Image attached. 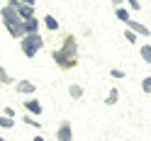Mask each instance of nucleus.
I'll return each instance as SVG.
<instances>
[{
    "label": "nucleus",
    "mask_w": 151,
    "mask_h": 141,
    "mask_svg": "<svg viewBox=\"0 0 151 141\" xmlns=\"http://www.w3.org/2000/svg\"><path fill=\"white\" fill-rule=\"evenodd\" d=\"M117 100H119V90H117V88H110L107 97H105V105L112 107V105H117Z\"/></svg>",
    "instance_id": "10"
},
{
    "label": "nucleus",
    "mask_w": 151,
    "mask_h": 141,
    "mask_svg": "<svg viewBox=\"0 0 151 141\" xmlns=\"http://www.w3.org/2000/svg\"><path fill=\"white\" fill-rule=\"evenodd\" d=\"M124 37H127V42H129V44H137V39H139V34H137L134 29H129V27L124 29Z\"/></svg>",
    "instance_id": "16"
},
{
    "label": "nucleus",
    "mask_w": 151,
    "mask_h": 141,
    "mask_svg": "<svg viewBox=\"0 0 151 141\" xmlns=\"http://www.w3.org/2000/svg\"><path fill=\"white\" fill-rule=\"evenodd\" d=\"M115 17H117L119 22H124V24L132 20V15H129V10H127L124 5H117V7H115Z\"/></svg>",
    "instance_id": "8"
},
{
    "label": "nucleus",
    "mask_w": 151,
    "mask_h": 141,
    "mask_svg": "<svg viewBox=\"0 0 151 141\" xmlns=\"http://www.w3.org/2000/svg\"><path fill=\"white\" fill-rule=\"evenodd\" d=\"M15 90L20 92V95H34L37 85H34L32 80H15Z\"/></svg>",
    "instance_id": "4"
},
{
    "label": "nucleus",
    "mask_w": 151,
    "mask_h": 141,
    "mask_svg": "<svg viewBox=\"0 0 151 141\" xmlns=\"http://www.w3.org/2000/svg\"><path fill=\"white\" fill-rule=\"evenodd\" d=\"M68 95H71V100H81L83 95H86V90H83V85L73 83V85H68Z\"/></svg>",
    "instance_id": "9"
},
{
    "label": "nucleus",
    "mask_w": 151,
    "mask_h": 141,
    "mask_svg": "<svg viewBox=\"0 0 151 141\" xmlns=\"http://www.w3.org/2000/svg\"><path fill=\"white\" fill-rule=\"evenodd\" d=\"M139 56L144 59L149 66H151V44H144V46H139Z\"/></svg>",
    "instance_id": "14"
},
{
    "label": "nucleus",
    "mask_w": 151,
    "mask_h": 141,
    "mask_svg": "<svg viewBox=\"0 0 151 141\" xmlns=\"http://www.w3.org/2000/svg\"><path fill=\"white\" fill-rule=\"evenodd\" d=\"M22 122H24V124H29V127H34V129H42V124L34 117H22Z\"/></svg>",
    "instance_id": "17"
},
{
    "label": "nucleus",
    "mask_w": 151,
    "mask_h": 141,
    "mask_svg": "<svg viewBox=\"0 0 151 141\" xmlns=\"http://www.w3.org/2000/svg\"><path fill=\"white\" fill-rule=\"evenodd\" d=\"M127 5H129V10H141V3H139V0H127Z\"/></svg>",
    "instance_id": "20"
},
{
    "label": "nucleus",
    "mask_w": 151,
    "mask_h": 141,
    "mask_svg": "<svg viewBox=\"0 0 151 141\" xmlns=\"http://www.w3.org/2000/svg\"><path fill=\"white\" fill-rule=\"evenodd\" d=\"M0 141H5V139H3V136H0Z\"/></svg>",
    "instance_id": "25"
},
{
    "label": "nucleus",
    "mask_w": 151,
    "mask_h": 141,
    "mask_svg": "<svg viewBox=\"0 0 151 141\" xmlns=\"http://www.w3.org/2000/svg\"><path fill=\"white\" fill-rule=\"evenodd\" d=\"M122 3H124V0H112V5H115V7H117V5H122Z\"/></svg>",
    "instance_id": "22"
},
{
    "label": "nucleus",
    "mask_w": 151,
    "mask_h": 141,
    "mask_svg": "<svg viewBox=\"0 0 151 141\" xmlns=\"http://www.w3.org/2000/svg\"><path fill=\"white\" fill-rule=\"evenodd\" d=\"M3 115H7V117H15V110H12V107H5V110H3Z\"/></svg>",
    "instance_id": "21"
},
{
    "label": "nucleus",
    "mask_w": 151,
    "mask_h": 141,
    "mask_svg": "<svg viewBox=\"0 0 151 141\" xmlns=\"http://www.w3.org/2000/svg\"><path fill=\"white\" fill-rule=\"evenodd\" d=\"M0 127H3V129H12V127H15V117L0 115Z\"/></svg>",
    "instance_id": "15"
},
{
    "label": "nucleus",
    "mask_w": 151,
    "mask_h": 141,
    "mask_svg": "<svg viewBox=\"0 0 151 141\" xmlns=\"http://www.w3.org/2000/svg\"><path fill=\"white\" fill-rule=\"evenodd\" d=\"M20 3H24V5H34V0H20Z\"/></svg>",
    "instance_id": "23"
},
{
    "label": "nucleus",
    "mask_w": 151,
    "mask_h": 141,
    "mask_svg": "<svg viewBox=\"0 0 151 141\" xmlns=\"http://www.w3.org/2000/svg\"><path fill=\"white\" fill-rule=\"evenodd\" d=\"M51 59H54V63L59 66L61 71L73 68V66L78 63V42H76V37H71V34L66 37L63 44H61V49H56L51 54Z\"/></svg>",
    "instance_id": "1"
},
{
    "label": "nucleus",
    "mask_w": 151,
    "mask_h": 141,
    "mask_svg": "<svg viewBox=\"0 0 151 141\" xmlns=\"http://www.w3.org/2000/svg\"><path fill=\"white\" fill-rule=\"evenodd\" d=\"M24 110H27V112H32V115H42V112H44L42 102H39V100H34V97L24 100Z\"/></svg>",
    "instance_id": "6"
},
{
    "label": "nucleus",
    "mask_w": 151,
    "mask_h": 141,
    "mask_svg": "<svg viewBox=\"0 0 151 141\" xmlns=\"http://www.w3.org/2000/svg\"><path fill=\"white\" fill-rule=\"evenodd\" d=\"M24 32H39V20H37V17L24 20Z\"/></svg>",
    "instance_id": "12"
},
{
    "label": "nucleus",
    "mask_w": 151,
    "mask_h": 141,
    "mask_svg": "<svg viewBox=\"0 0 151 141\" xmlns=\"http://www.w3.org/2000/svg\"><path fill=\"white\" fill-rule=\"evenodd\" d=\"M44 27H46L49 32H56V29H59V20H56L54 15H46V17H44Z\"/></svg>",
    "instance_id": "11"
},
{
    "label": "nucleus",
    "mask_w": 151,
    "mask_h": 141,
    "mask_svg": "<svg viewBox=\"0 0 151 141\" xmlns=\"http://www.w3.org/2000/svg\"><path fill=\"white\" fill-rule=\"evenodd\" d=\"M17 12H20L22 20H29V17H34V5H24V3H17Z\"/></svg>",
    "instance_id": "7"
},
{
    "label": "nucleus",
    "mask_w": 151,
    "mask_h": 141,
    "mask_svg": "<svg viewBox=\"0 0 151 141\" xmlns=\"http://www.w3.org/2000/svg\"><path fill=\"white\" fill-rule=\"evenodd\" d=\"M20 46H22V54L27 59H34V56L44 49V37L39 32H27L20 39Z\"/></svg>",
    "instance_id": "2"
},
{
    "label": "nucleus",
    "mask_w": 151,
    "mask_h": 141,
    "mask_svg": "<svg viewBox=\"0 0 151 141\" xmlns=\"http://www.w3.org/2000/svg\"><path fill=\"white\" fill-rule=\"evenodd\" d=\"M0 83H3V85H15V78L3 68V66H0Z\"/></svg>",
    "instance_id": "13"
},
{
    "label": "nucleus",
    "mask_w": 151,
    "mask_h": 141,
    "mask_svg": "<svg viewBox=\"0 0 151 141\" xmlns=\"http://www.w3.org/2000/svg\"><path fill=\"white\" fill-rule=\"evenodd\" d=\"M56 139H59V141H73V127H71V122H68V119H63L61 124H59Z\"/></svg>",
    "instance_id": "3"
},
{
    "label": "nucleus",
    "mask_w": 151,
    "mask_h": 141,
    "mask_svg": "<svg viewBox=\"0 0 151 141\" xmlns=\"http://www.w3.org/2000/svg\"><path fill=\"white\" fill-rule=\"evenodd\" d=\"M32 141H46V139H44V136H34Z\"/></svg>",
    "instance_id": "24"
},
{
    "label": "nucleus",
    "mask_w": 151,
    "mask_h": 141,
    "mask_svg": "<svg viewBox=\"0 0 151 141\" xmlns=\"http://www.w3.org/2000/svg\"><path fill=\"white\" fill-rule=\"evenodd\" d=\"M127 27H129V29H134L139 37H151V32H149V27L146 24H141L139 20H134V17H132V20L127 22Z\"/></svg>",
    "instance_id": "5"
},
{
    "label": "nucleus",
    "mask_w": 151,
    "mask_h": 141,
    "mask_svg": "<svg viewBox=\"0 0 151 141\" xmlns=\"http://www.w3.org/2000/svg\"><path fill=\"white\" fill-rule=\"evenodd\" d=\"M141 90H144L146 95H149V92H151V76H146L144 80H141Z\"/></svg>",
    "instance_id": "18"
},
{
    "label": "nucleus",
    "mask_w": 151,
    "mask_h": 141,
    "mask_svg": "<svg viewBox=\"0 0 151 141\" xmlns=\"http://www.w3.org/2000/svg\"><path fill=\"white\" fill-rule=\"evenodd\" d=\"M110 76L115 78V80H122V78L127 76V73H124V71H119V68H112V71H110Z\"/></svg>",
    "instance_id": "19"
}]
</instances>
